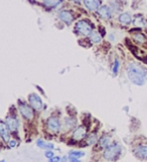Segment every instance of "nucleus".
I'll use <instances>...</instances> for the list:
<instances>
[{"label":"nucleus","instance_id":"8","mask_svg":"<svg viewBox=\"0 0 147 162\" xmlns=\"http://www.w3.org/2000/svg\"><path fill=\"white\" fill-rule=\"evenodd\" d=\"M8 127L7 125L4 122L0 123V135H1V138L3 139L4 142H7L9 143V132H8Z\"/></svg>","mask_w":147,"mask_h":162},{"label":"nucleus","instance_id":"30","mask_svg":"<svg viewBox=\"0 0 147 162\" xmlns=\"http://www.w3.org/2000/svg\"><path fill=\"white\" fill-rule=\"evenodd\" d=\"M73 1L77 2V3H80V2H81V0H73Z\"/></svg>","mask_w":147,"mask_h":162},{"label":"nucleus","instance_id":"25","mask_svg":"<svg viewBox=\"0 0 147 162\" xmlns=\"http://www.w3.org/2000/svg\"><path fill=\"white\" fill-rule=\"evenodd\" d=\"M54 153H52V151H49L47 150V152H45V157H47V158H49V159H50V158H52V157H54Z\"/></svg>","mask_w":147,"mask_h":162},{"label":"nucleus","instance_id":"24","mask_svg":"<svg viewBox=\"0 0 147 162\" xmlns=\"http://www.w3.org/2000/svg\"><path fill=\"white\" fill-rule=\"evenodd\" d=\"M118 69H119V61L116 59V60L114 61V64H113V73L114 74H117Z\"/></svg>","mask_w":147,"mask_h":162},{"label":"nucleus","instance_id":"28","mask_svg":"<svg viewBox=\"0 0 147 162\" xmlns=\"http://www.w3.org/2000/svg\"><path fill=\"white\" fill-rule=\"evenodd\" d=\"M69 159L71 162H80V160L78 158H74V157H69Z\"/></svg>","mask_w":147,"mask_h":162},{"label":"nucleus","instance_id":"10","mask_svg":"<svg viewBox=\"0 0 147 162\" xmlns=\"http://www.w3.org/2000/svg\"><path fill=\"white\" fill-rule=\"evenodd\" d=\"M84 3L88 9L92 10V11L98 10L99 7H100V1L99 0H84Z\"/></svg>","mask_w":147,"mask_h":162},{"label":"nucleus","instance_id":"7","mask_svg":"<svg viewBox=\"0 0 147 162\" xmlns=\"http://www.w3.org/2000/svg\"><path fill=\"white\" fill-rule=\"evenodd\" d=\"M86 134H87V129L84 126H81L77 130H75L73 134V139L75 141H81L82 139H84Z\"/></svg>","mask_w":147,"mask_h":162},{"label":"nucleus","instance_id":"1","mask_svg":"<svg viewBox=\"0 0 147 162\" xmlns=\"http://www.w3.org/2000/svg\"><path fill=\"white\" fill-rule=\"evenodd\" d=\"M127 74H128V78L131 82L136 85H143L146 82V71L141 66L135 64V63H130L127 66Z\"/></svg>","mask_w":147,"mask_h":162},{"label":"nucleus","instance_id":"11","mask_svg":"<svg viewBox=\"0 0 147 162\" xmlns=\"http://www.w3.org/2000/svg\"><path fill=\"white\" fill-rule=\"evenodd\" d=\"M6 125L9 128V130L12 131V132H15L18 129V121L15 118L7 117V119H6Z\"/></svg>","mask_w":147,"mask_h":162},{"label":"nucleus","instance_id":"9","mask_svg":"<svg viewBox=\"0 0 147 162\" xmlns=\"http://www.w3.org/2000/svg\"><path fill=\"white\" fill-rule=\"evenodd\" d=\"M135 155L140 159H147V145H139L134 151Z\"/></svg>","mask_w":147,"mask_h":162},{"label":"nucleus","instance_id":"15","mask_svg":"<svg viewBox=\"0 0 147 162\" xmlns=\"http://www.w3.org/2000/svg\"><path fill=\"white\" fill-rule=\"evenodd\" d=\"M119 21L123 25H127L131 23V15L129 13H122L119 16Z\"/></svg>","mask_w":147,"mask_h":162},{"label":"nucleus","instance_id":"31","mask_svg":"<svg viewBox=\"0 0 147 162\" xmlns=\"http://www.w3.org/2000/svg\"><path fill=\"white\" fill-rule=\"evenodd\" d=\"M1 162H5V161H4V160H2V161H1Z\"/></svg>","mask_w":147,"mask_h":162},{"label":"nucleus","instance_id":"22","mask_svg":"<svg viewBox=\"0 0 147 162\" xmlns=\"http://www.w3.org/2000/svg\"><path fill=\"white\" fill-rule=\"evenodd\" d=\"M83 156H85V152H81V151H72V152H70V157L79 159Z\"/></svg>","mask_w":147,"mask_h":162},{"label":"nucleus","instance_id":"16","mask_svg":"<svg viewBox=\"0 0 147 162\" xmlns=\"http://www.w3.org/2000/svg\"><path fill=\"white\" fill-rule=\"evenodd\" d=\"M36 145L38 146L39 148H41V149H47V150H52V149H54V145L52 144H47V143H45L43 140H41V139H39V140H37V142H36Z\"/></svg>","mask_w":147,"mask_h":162},{"label":"nucleus","instance_id":"26","mask_svg":"<svg viewBox=\"0 0 147 162\" xmlns=\"http://www.w3.org/2000/svg\"><path fill=\"white\" fill-rule=\"evenodd\" d=\"M61 159V158H60L59 156H54L52 158L49 159V162H60Z\"/></svg>","mask_w":147,"mask_h":162},{"label":"nucleus","instance_id":"6","mask_svg":"<svg viewBox=\"0 0 147 162\" xmlns=\"http://www.w3.org/2000/svg\"><path fill=\"white\" fill-rule=\"evenodd\" d=\"M28 100H29L30 106H32V108L36 109V111H41L42 109V100L39 97L38 95L36 94V93H32V94L29 95L28 97Z\"/></svg>","mask_w":147,"mask_h":162},{"label":"nucleus","instance_id":"12","mask_svg":"<svg viewBox=\"0 0 147 162\" xmlns=\"http://www.w3.org/2000/svg\"><path fill=\"white\" fill-rule=\"evenodd\" d=\"M59 17L63 21H65V23H68V25H70V23L73 21V15L70 11H68V10H63V11H61L60 13H59Z\"/></svg>","mask_w":147,"mask_h":162},{"label":"nucleus","instance_id":"19","mask_svg":"<svg viewBox=\"0 0 147 162\" xmlns=\"http://www.w3.org/2000/svg\"><path fill=\"white\" fill-rule=\"evenodd\" d=\"M43 2L47 7H56V5L61 3V0H43Z\"/></svg>","mask_w":147,"mask_h":162},{"label":"nucleus","instance_id":"21","mask_svg":"<svg viewBox=\"0 0 147 162\" xmlns=\"http://www.w3.org/2000/svg\"><path fill=\"white\" fill-rule=\"evenodd\" d=\"M134 25L135 27H142L144 25V19L141 15H138V16L135 17L134 19Z\"/></svg>","mask_w":147,"mask_h":162},{"label":"nucleus","instance_id":"29","mask_svg":"<svg viewBox=\"0 0 147 162\" xmlns=\"http://www.w3.org/2000/svg\"><path fill=\"white\" fill-rule=\"evenodd\" d=\"M60 162H67V157H63Z\"/></svg>","mask_w":147,"mask_h":162},{"label":"nucleus","instance_id":"14","mask_svg":"<svg viewBox=\"0 0 147 162\" xmlns=\"http://www.w3.org/2000/svg\"><path fill=\"white\" fill-rule=\"evenodd\" d=\"M75 125H76V121L72 119V118H68V119L65 120V123H63V129L65 131H69L74 128Z\"/></svg>","mask_w":147,"mask_h":162},{"label":"nucleus","instance_id":"23","mask_svg":"<svg viewBox=\"0 0 147 162\" xmlns=\"http://www.w3.org/2000/svg\"><path fill=\"white\" fill-rule=\"evenodd\" d=\"M134 39L138 42V43H141V44L145 42V37H144L143 35H141V34H136L134 36Z\"/></svg>","mask_w":147,"mask_h":162},{"label":"nucleus","instance_id":"18","mask_svg":"<svg viewBox=\"0 0 147 162\" xmlns=\"http://www.w3.org/2000/svg\"><path fill=\"white\" fill-rule=\"evenodd\" d=\"M110 143V137L109 136H103L100 139V147L101 148H107Z\"/></svg>","mask_w":147,"mask_h":162},{"label":"nucleus","instance_id":"17","mask_svg":"<svg viewBox=\"0 0 147 162\" xmlns=\"http://www.w3.org/2000/svg\"><path fill=\"white\" fill-rule=\"evenodd\" d=\"M90 40L93 42L94 44H99L101 41H102V37L101 35L97 32H93L91 35H90Z\"/></svg>","mask_w":147,"mask_h":162},{"label":"nucleus","instance_id":"5","mask_svg":"<svg viewBox=\"0 0 147 162\" xmlns=\"http://www.w3.org/2000/svg\"><path fill=\"white\" fill-rule=\"evenodd\" d=\"M47 129H49V132L54 133V134H56L59 131L61 130V123H60V120L56 117H52L47 120Z\"/></svg>","mask_w":147,"mask_h":162},{"label":"nucleus","instance_id":"3","mask_svg":"<svg viewBox=\"0 0 147 162\" xmlns=\"http://www.w3.org/2000/svg\"><path fill=\"white\" fill-rule=\"evenodd\" d=\"M76 30L83 36H90L93 32V27L86 20H80L76 23Z\"/></svg>","mask_w":147,"mask_h":162},{"label":"nucleus","instance_id":"4","mask_svg":"<svg viewBox=\"0 0 147 162\" xmlns=\"http://www.w3.org/2000/svg\"><path fill=\"white\" fill-rule=\"evenodd\" d=\"M31 108L32 106H27L24 102L19 101V111L26 120H32V118H33V111Z\"/></svg>","mask_w":147,"mask_h":162},{"label":"nucleus","instance_id":"27","mask_svg":"<svg viewBox=\"0 0 147 162\" xmlns=\"http://www.w3.org/2000/svg\"><path fill=\"white\" fill-rule=\"evenodd\" d=\"M9 147L10 148H13V147H15V146H16V141H15V140H12V141H9Z\"/></svg>","mask_w":147,"mask_h":162},{"label":"nucleus","instance_id":"13","mask_svg":"<svg viewBox=\"0 0 147 162\" xmlns=\"http://www.w3.org/2000/svg\"><path fill=\"white\" fill-rule=\"evenodd\" d=\"M98 13H99V15H100L101 17H103V18H105V19L110 18L111 14H112L110 8H109L108 6H106V5L101 6V7L98 9Z\"/></svg>","mask_w":147,"mask_h":162},{"label":"nucleus","instance_id":"20","mask_svg":"<svg viewBox=\"0 0 147 162\" xmlns=\"http://www.w3.org/2000/svg\"><path fill=\"white\" fill-rule=\"evenodd\" d=\"M97 142V135L95 133H92L91 135L88 136L87 138V144L88 145H93Z\"/></svg>","mask_w":147,"mask_h":162},{"label":"nucleus","instance_id":"2","mask_svg":"<svg viewBox=\"0 0 147 162\" xmlns=\"http://www.w3.org/2000/svg\"><path fill=\"white\" fill-rule=\"evenodd\" d=\"M122 148L118 143H114L112 145H109L107 148H105V151L103 153V156L106 160L112 161L116 160L119 157V155L121 154Z\"/></svg>","mask_w":147,"mask_h":162}]
</instances>
